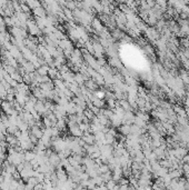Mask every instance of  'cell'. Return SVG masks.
Here are the masks:
<instances>
[{"instance_id": "obj_14", "label": "cell", "mask_w": 189, "mask_h": 190, "mask_svg": "<svg viewBox=\"0 0 189 190\" xmlns=\"http://www.w3.org/2000/svg\"><path fill=\"white\" fill-rule=\"evenodd\" d=\"M49 66H47V64H45V66H41L40 68H38L36 70V74L38 75V76H48V71H49Z\"/></svg>"}, {"instance_id": "obj_1", "label": "cell", "mask_w": 189, "mask_h": 190, "mask_svg": "<svg viewBox=\"0 0 189 190\" xmlns=\"http://www.w3.org/2000/svg\"><path fill=\"white\" fill-rule=\"evenodd\" d=\"M27 31L29 36L31 37H40L41 36V30H40L38 26L36 25V22H35V19H29L27 21Z\"/></svg>"}, {"instance_id": "obj_4", "label": "cell", "mask_w": 189, "mask_h": 190, "mask_svg": "<svg viewBox=\"0 0 189 190\" xmlns=\"http://www.w3.org/2000/svg\"><path fill=\"white\" fill-rule=\"evenodd\" d=\"M81 139L83 140L87 146H92V144H96V138H94V135L91 133V132H89V133H83Z\"/></svg>"}, {"instance_id": "obj_11", "label": "cell", "mask_w": 189, "mask_h": 190, "mask_svg": "<svg viewBox=\"0 0 189 190\" xmlns=\"http://www.w3.org/2000/svg\"><path fill=\"white\" fill-rule=\"evenodd\" d=\"M31 13H34L35 17H38V18H47L46 10L43 9V7H39V8H37V9L32 10Z\"/></svg>"}, {"instance_id": "obj_19", "label": "cell", "mask_w": 189, "mask_h": 190, "mask_svg": "<svg viewBox=\"0 0 189 190\" xmlns=\"http://www.w3.org/2000/svg\"><path fill=\"white\" fill-rule=\"evenodd\" d=\"M120 131H121V133H124V135H127V133L130 131V128H129L128 126H122V127H120Z\"/></svg>"}, {"instance_id": "obj_20", "label": "cell", "mask_w": 189, "mask_h": 190, "mask_svg": "<svg viewBox=\"0 0 189 190\" xmlns=\"http://www.w3.org/2000/svg\"><path fill=\"white\" fill-rule=\"evenodd\" d=\"M108 104H109L110 108H115L116 104H115V100L113 99H108Z\"/></svg>"}, {"instance_id": "obj_15", "label": "cell", "mask_w": 189, "mask_h": 190, "mask_svg": "<svg viewBox=\"0 0 189 190\" xmlns=\"http://www.w3.org/2000/svg\"><path fill=\"white\" fill-rule=\"evenodd\" d=\"M26 5H27L28 7H29V9L32 11V10L37 9V8H39V7H41V2H39V1H26Z\"/></svg>"}, {"instance_id": "obj_13", "label": "cell", "mask_w": 189, "mask_h": 190, "mask_svg": "<svg viewBox=\"0 0 189 190\" xmlns=\"http://www.w3.org/2000/svg\"><path fill=\"white\" fill-rule=\"evenodd\" d=\"M17 127H18V129L21 132H27V131H29V129H30L29 125H28L27 122H24V120H21V119L18 121V123H17Z\"/></svg>"}, {"instance_id": "obj_6", "label": "cell", "mask_w": 189, "mask_h": 190, "mask_svg": "<svg viewBox=\"0 0 189 190\" xmlns=\"http://www.w3.org/2000/svg\"><path fill=\"white\" fill-rule=\"evenodd\" d=\"M91 25H92V27H94V29L97 31L98 34H100L101 31L105 29L104 25H102V22H101V20H100V19H98V18H94V19H92Z\"/></svg>"}, {"instance_id": "obj_7", "label": "cell", "mask_w": 189, "mask_h": 190, "mask_svg": "<svg viewBox=\"0 0 189 190\" xmlns=\"http://www.w3.org/2000/svg\"><path fill=\"white\" fill-rule=\"evenodd\" d=\"M39 88L45 92L52 91V90H55V85H54V81L50 80V81H48V82L41 83V85L39 86Z\"/></svg>"}, {"instance_id": "obj_10", "label": "cell", "mask_w": 189, "mask_h": 190, "mask_svg": "<svg viewBox=\"0 0 189 190\" xmlns=\"http://www.w3.org/2000/svg\"><path fill=\"white\" fill-rule=\"evenodd\" d=\"M21 67L24 69L26 74H34V72H36V68H35V66L32 64V62H30V61H26Z\"/></svg>"}, {"instance_id": "obj_17", "label": "cell", "mask_w": 189, "mask_h": 190, "mask_svg": "<svg viewBox=\"0 0 189 190\" xmlns=\"http://www.w3.org/2000/svg\"><path fill=\"white\" fill-rule=\"evenodd\" d=\"M105 185H106L107 190H113V188H115L117 186V182L115 180H113V179H111V180H109L108 182H106Z\"/></svg>"}, {"instance_id": "obj_16", "label": "cell", "mask_w": 189, "mask_h": 190, "mask_svg": "<svg viewBox=\"0 0 189 190\" xmlns=\"http://www.w3.org/2000/svg\"><path fill=\"white\" fill-rule=\"evenodd\" d=\"M36 158V153L34 151H24V161L31 163Z\"/></svg>"}, {"instance_id": "obj_2", "label": "cell", "mask_w": 189, "mask_h": 190, "mask_svg": "<svg viewBox=\"0 0 189 190\" xmlns=\"http://www.w3.org/2000/svg\"><path fill=\"white\" fill-rule=\"evenodd\" d=\"M0 109L2 110L3 114H6L7 116H11L12 111H13V108H12V104L7 100H2L0 102Z\"/></svg>"}, {"instance_id": "obj_21", "label": "cell", "mask_w": 189, "mask_h": 190, "mask_svg": "<svg viewBox=\"0 0 189 190\" xmlns=\"http://www.w3.org/2000/svg\"><path fill=\"white\" fill-rule=\"evenodd\" d=\"M6 135H3V133H0V142L1 141H6Z\"/></svg>"}, {"instance_id": "obj_8", "label": "cell", "mask_w": 189, "mask_h": 190, "mask_svg": "<svg viewBox=\"0 0 189 190\" xmlns=\"http://www.w3.org/2000/svg\"><path fill=\"white\" fill-rule=\"evenodd\" d=\"M48 77L50 78V80H56V79H61V75L56 68H50L48 71Z\"/></svg>"}, {"instance_id": "obj_5", "label": "cell", "mask_w": 189, "mask_h": 190, "mask_svg": "<svg viewBox=\"0 0 189 190\" xmlns=\"http://www.w3.org/2000/svg\"><path fill=\"white\" fill-rule=\"evenodd\" d=\"M29 132H30V133H32V135H34L36 138L39 139V140L43 138V129L39 128V127H37V126L30 127V129H29Z\"/></svg>"}, {"instance_id": "obj_18", "label": "cell", "mask_w": 189, "mask_h": 190, "mask_svg": "<svg viewBox=\"0 0 189 190\" xmlns=\"http://www.w3.org/2000/svg\"><path fill=\"white\" fill-rule=\"evenodd\" d=\"M0 133H3V135L7 136V127L2 121H0Z\"/></svg>"}, {"instance_id": "obj_9", "label": "cell", "mask_w": 189, "mask_h": 190, "mask_svg": "<svg viewBox=\"0 0 189 190\" xmlns=\"http://www.w3.org/2000/svg\"><path fill=\"white\" fill-rule=\"evenodd\" d=\"M6 142L9 144L10 147H15L17 144H19V140L18 138L13 135H7L6 137Z\"/></svg>"}, {"instance_id": "obj_22", "label": "cell", "mask_w": 189, "mask_h": 190, "mask_svg": "<svg viewBox=\"0 0 189 190\" xmlns=\"http://www.w3.org/2000/svg\"><path fill=\"white\" fill-rule=\"evenodd\" d=\"M0 116H1V112H0Z\"/></svg>"}, {"instance_id": "obj_3", "label": "cell", "mask_w": 189, "mask_h": 190, "mask_svg": "<svg viewBox=\"0 0 189 190\" xmlns=\"http://www.w3.org/2000/svg\"><path fill=\"white\" fill-rule=\"evenodd\" d=\"M68 130H69V133H71L73 138H81L83 135V131L79 128V125H73V126L68 127Z\"/></svg>"}, {"instance_id": "obj_12", "label": "cell", "mask_w": 189, "mask_h": 190, "mask_svg": "<svg viewBox=\"0 0 189 190\" xmlns=\"http://www.w3.org/2000/svg\"><path fill=\"white\" fill-rule=\"evenodd\" d=\"M85 87L87 89H88V90L90 92H94V91H96V89L98 88V85L96 82H94V81L92 79H88L85 82Z\"/></svg>"}]
</instances>
